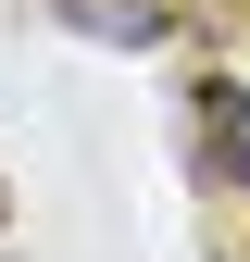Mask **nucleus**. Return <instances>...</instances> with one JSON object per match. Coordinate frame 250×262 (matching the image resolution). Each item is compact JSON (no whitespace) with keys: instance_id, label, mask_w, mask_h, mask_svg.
Instances as JSON below:
<instances>
[{"instance_id":"f257e3e1","label":"nucleus","mask_w":250,"mask_h":262,"mask_svg":"<svg viewBox=\"0 0 250 262\" xmlns=\"http://www.w3.org/2000/svg\"><path fill=\"white\" fill-rule=\"evenodd\" d=\"M62 25H75V38H100V50H150L175 25V0H50Z\"/></svg>"},{"instance_id":"f03ea898","label":"nucleus","mask_w":250,"mask_h":262,"mask_svg":"<svg viewBox=\"0 0 250 262\" xmlns=\"http://www.w3.org/2000/svg\"><path fill=\"white\" fill-rule=\"evenodd\" d=\"M0 225H13V187H0Z\"/></svg>"}]
</instances>
